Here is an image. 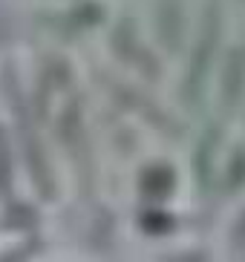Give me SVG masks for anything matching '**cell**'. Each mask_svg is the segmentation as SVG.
Returning <instances> with one entry per match:
<instances>
[{
	"label": "cell",
	"mask_w": 245,
	"mask_h": 262,
	"mask_svg": "<svg viewBox=\"0 0 245 262\" xmlns=\"http://www.w3.org/2000/svg\"><path fill=\"white\" fill-rule=\"evenodd\" d=\"M214 245L222 262H239L245 256V196L219 213Z\"/></svg>",
	"instance_id": "2"
},
{
	"label": "cell",
	"mask_w": 245,
	"mask_h": 262,
	"mask_svg": "<svg viewBox=\"0 0 245 262\" xmlns=\"http://www.w3.org/2000/svg\"><path fill=\"white\" fill-rule=\"evenodd\" d=\"M136 196L141 199V208L185 205L188 202V182H185L182 162H176V159H150L138 173Z\"/></svg>",
	"instance_id": "1"
}]
</instances>
